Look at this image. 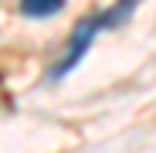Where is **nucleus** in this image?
Wrapping results in <instances>:
<instances>
[{
  "label": "nucleus",
  "instance_id": "obj_1",
  "mask_svg": "<svg viewBox=\"0 0 156 153\" xmlns=\"http://www.w3.org/2000/svg\"><path fill=\"white\" fill-rule=\"evenodd\" d=\"M98 31H105L102 27V20H98V14H92V17H82L75 24V31H71V38H68V44H65V55L51 65V82H58V78H65V75L85 58V51L92 48V41H95V34Z\"/></svg>",
  "mask_w": 156,
  "mask_h": 153
},
{
  "label": "nucleus",
  "instance_id": "obj_2",
  "mask_svg": "<svg viewBox=\"0 0 156 153\" xmlns=\"http://www.w3.org/2000/svg\"><path fill=\"white\" fill-rule=\"evenodd\" d=\"M136 4L139 0H115L112 7H105V10H98V20H102V27H119V24L136 10Z\"/></svg>",
  "mask_w": 156,
  "mask_h": 153
},
{
  "label": "nucleus",
  "instance_id": "obj_3",
  "mask_svg": "<svg viewBox=\"0 0 156 153\" xmlns=\"http://www.w3.org/2000/svg\"><path fill=\"white\" fill-rule=\"evenodd\" d=\"M65 10V0H20L24 17H55Z\"/></svg>",
  "mask_w": 156,
  "mask_h": 153
}]
</instances>
